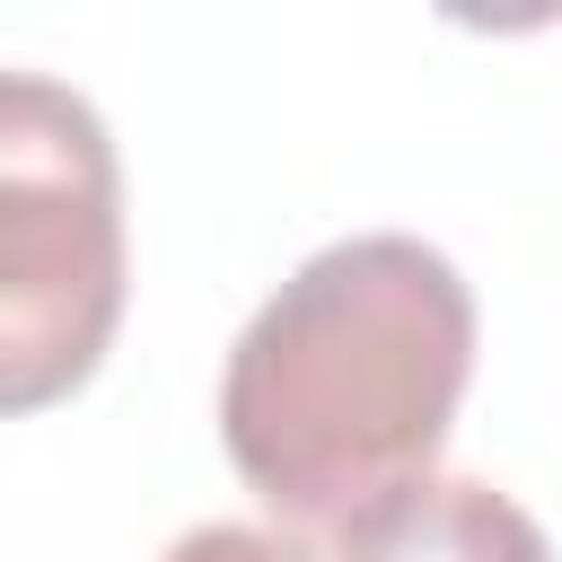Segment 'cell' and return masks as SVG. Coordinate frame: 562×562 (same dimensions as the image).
I'll return each mask as SVG.
<instances>
[{"instance_id":"2","label":"cell","mask_w":562,"mask_h":562,"mask_svg":"<svg viewBox=\"0 0 562 562\" xmlns=\"http://www.w3.org/2000/svg\"><path fill=\"white\" fill-rule=\"evenodd\" d=\"M123 316V176L97 105L44 70L0 79V404L35 413L105 360Z\"/></svg>"},{"instance_id":"4","label":"cell","mask_w":562,"mask_h":562,"mask_svg":"<svg viewBox=\"0 0 562 562\" xmlns=\"http://www.w3.org/2000/svg\"><path fill=\"white\" fill-rule=\"evenodd\" d=\"M158 562H316L307 544L272 536V527H237V518H211V527H184Z\"/></svg>"},{"instance_id":"3","label":"cell","mask_w":562,"mask_h":562,"mask_svg":"<svg viewBox=\"0 0 562 562\" xmlns=\"http://www.w3.org/2000/svg\"><path fill=\"white\" fill-rule=\"evenodd\" d=\"M325 562H553V544L509 492H492L474 474H430V483L360 509L351 527H334Z\"/></svg>"},{"instance_id":"1","label":"cell","mask_w":562,"mask_h":562,"mask_svg":"<svg viewBox=\"0 0 562 562\" xmlns=\"http://www.w3.org/2000/svg\"><path fill=\"white\" fill-rule=\"evenodd\" d=\"M465 378V272L404 228L334 237L228 342L220 448L263 509L299 527H351L360 509L430 483Z\"/></svg>"}]
</instances>
